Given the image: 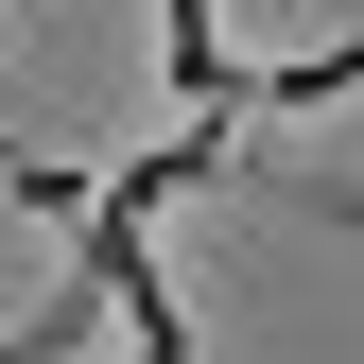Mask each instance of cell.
Listing matches in <instances>:
<instances>
[{"mask_svg":"<svg viewBox=\"0 0 364 364\" xmlns=\"http://www.w3.org/2000/svg\"><path fill=\"white\" fill-rule=\"evenodd\" d=\"M0 18H18V0H0Z\"/></svg>","mask_w":364,"mask_h":364,"instance_id":"cell-1","label":"cell"}]
</instances>
